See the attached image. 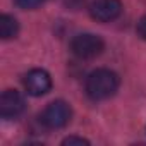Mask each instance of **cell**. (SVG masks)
Segmentation results:
<instances>
[{
	"instance_id": "obj_1",
	"label": "cell",
	"mask_w": 146,
	"mask_h": 146,
	"mask_svg": "<svg viewBox=\"0 0 146 146\" xmlns=\"http://www.w3.org/2000/svg\"><path fill=\"white\" fill-rule=\"evenodd\" d=\"M120 79L110 69H96L86 78V95L93 102L108 100L119 90Z\"/></svg>"
},
{
	"instance_id": "obj_2",
	"label": "cell",
	"mask_w": 146,
	"mask_h": 146,
	"mask_svg": "<svg viewBox=\"0 0 146 146\" xmlns=\"http://www.w3.org/2000/svg\"><path fill=\"white\" fill-rule=\"evenodd\" d=\"M103 48H105L103 40L93 33H81L70 40V52L78 58H83V60L98 57L103 52Z\"/></svg>"
},
{
	"instance_id": "obj_3",
	"label": "cell",
	"mask_w": 146,
	"mask_h": 146,
	"mask_svg": "<svg viewBox=\"0 0 146 146\" xmlns=\"http://www.w3.org/2000/svg\"><path fill=\"white\" fill-rule=\"evenodd\" d=\"M70 117H72V110H70L69 103L64 100H55L46 105V108L41 115V122L48 129H62L69 124Z\"/></svg>"
},
{
	"instance_id": "obj_4",
	"label": "cell",
	"mask_w": 146,
	"mask_h": 146,
	"mask_svg": "<svg viewBox=\"0 0 146 146\" xmlns=\"http://www.w3.org/2000/svg\"><path fill=\"white\" fill-rule=\"evenodd\" d=\"M90 14L98 23L115 21L122 14V2L120 0H93L90 5Z\"/></svg>"
},
{
	"instance_id": "obj_5",
	"label": "cell",
	"mask_w": 146,
	"mask_h": 146,
	"mask_svg": "<svg viewBox=\"0 0 146 146\" xmlns=\"http://www.w3.org/2000/svg\"><path fill=\"white\" fill-rule=\"evenodd\" d=\"M24 88L31 96H43L52 90V78L43 69H33L24 76Z\"/></svg>"
},
{
	"instance_id": "obj_6",
	"label": "cell",
	"mask_w": 146,
	"mask_h": 146,
	"mask_svg": "<svg viewBox=\"0 0 146 146\" xmlns=\"http://www.w3.org/2000/svg\"><path fill=\"white\" fill-rule=\"evenodd\" d=\"M26 108L24 96L16 90H5L0 96V115L4 119H16Z\"/></svg>"
},
{
	"instance_id": "obj_7",
	"label": "cell",
	"mask_w": 146,
	"mask_h": 146,
	"mask_svg": "<svg viewBox=\"0 0 146 146\" xmlns=\"http://www.w3.org/2000/svg\"><path fill=\"white\" fill-rule=\"evenodd\" d=\"M17 33H19V23L16 17H12L9 14L0 16V38L11 40V38H16Z\"/></svg>"
},
{
	"instance_id": "obj_8",
	"label": "cell",
	"mask_w": 146,
	"mask_h": 146,
	"mask_svg": "<svg viewBox=\"0 0 146 146\" xmlns=\"http://www.w3.org/2000/svg\"><path fill=\"white\" fill-rule=\"evenodd\" d=\"M45 2V0H14V4L24 11H31V9H36L40 7L41 4Z\"/></svg>"
},
{
	"instance_id": "obj_9",
	"label": "cell",
	"mask_w": 146,
	"mask_h": 146,
	"mask_svg": "<svg viewBox=\"0 0 146 146\" xmlns=\"http://www.w3.org/2000/svg\"><path fill=\"white\" fill-rule=\"evenodd\" d=\"M62 144L65 146V144H69V146H72V144H90V141L88 139H84V137H78V136H69V137H65L64 141H62Z\"/></svg>"
},
{
	"instance_id": "obj_10",
	"label": "cell",
	"mask_w": 146,
	"mask_h": 146,
	"mask_svg": "<svg viewBox=\"0 0 146 146\" xmlns=\"http://www.w3.org/2000/svg\"><path fill=\"white\" fill-rule=\"evenodd\" d=\"M136 31H137V36L146 41V16H143V17L139 19V23H137V26H136Z\"/></svg>"
}]
</instances>
